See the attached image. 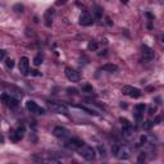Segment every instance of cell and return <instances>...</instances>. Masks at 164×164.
<instances>
[{"label":"cell","instance_id":"f1b7e54d","mask_svg":"<svg viewBox=\"0 0 164 164\" xmlns=\"http://www.w3.org/2000/svg\"><path fill=\"white\" fill-rule=\"evenodd\" d=\"M160 121H162V117H160V116H157V117H155V119H154V122H153V123H154V124H159Z\"/></svg>","mask_w":164,"mask_h":164},{"label":"cell","instance_id":"3957f363","mask_svg":"<svg viewBox=\"0 0 164 164\" xmlns=\"http://www.w3.org/2000/svg\"><path fill=\"white\" fill-rule=\"evenodd\" d=\"M131 154H132V150H131L128 146H118V150H117V153H116V157L121 160H126V159H130Z\"/></svg>","mask_w":164,"mask_h":164},{"label":"cell","instance_id":"7c38bea8","mask_svg":"<svg viewBox=\"0 0 164 164\" xmlns=\"http://www.w3.org/2000/svg\"><path fill=\"white\" fill-rule=\"evenodd\" d=\"M53 135L58 138H65L68 136V130L62 127V126H58V127H55L53 130Z\"/></svg>","mask_w":164,"mask_h":164},{"label":"cell","instance_id":"cb8c5ba5","mask_svg":"<svg viewBox=\"0 0 164 164\" xmlns=\"http://www.w3.org/2000/svg\"><path fill=\"white\" fill-rule=\"evenodd\" d=\"M97 150L100 151V155H101L103 158L106 157V149H105V146H101V145H99V146H97Z\"/></svg>","mask_w":164,"mask_h":164},{"label":"cell","instance_id":"7402d4cb","mask_svg":"<svg viewBox=\"0 0 164 164\" xmlns=\"http://www.w3.org/2000/svg\"><path fill=\"white\" fill-rule=\"evenodd\" d=\"M142 117H144V113L135 110V113H133V118H135L136 121H141V119H142Z\"/></svg>","mask_w":164,"mask_h":164},{"label":"cell","instance_id":"4dcf8cb0","mask_svg":"<svg viewBox=\"0 0 164 164\" xmlns=\"http://www.w3.org/2000/svg\"><path fill=\"white\" fill-rule=\"evenodd\" d=\"M145 15H146V17H147V18H149V19H150V21H154V15H153V14H151V13L146 12V13H145Z\"/></svg>","mask_w":164,"mask_h":164},{"label":"cell","instance_id":"5bb4252c","mask_svg":"<svg viewBox=\"0 0 164 164\" xmlns=\"http://www.w3.org/2000/svg\"><path fill=\"white\" fill-rule=\"evenodd\" d=\"M24 133H26V128H24V126H19V127L15 130L14 135H13V140L14 141H19L23 138Z\"/></svg>","mask_w":164,"mask_h":164},{"label":"cell","instance_id":"6da1fadb","mask_svg":"<svg viewBox=\"0 0 164 164\" xmlns=\"http://www.w3.org/2000/svg\"><path fill=\"white\" fill-rule=\"evenodd\" d=\"M78 153H80V155L82 158H83L85 160H87V162H92V160L95 159V150L92 149L91 146H89V145L83 144L80 149L77 150Z\"/></svg>","mask_w":164,"mask_h":164},{"label":"cell","instance_id":"484cf974","mask_svg":"<svg viewBox=\"0 0 164 164\" xmlns=\"http://www.w3.org/2000/svg\"><path fill=\"white\" fill-rule=\"evenodd\" d=\"M5 64H7V67H8V68H10V69H12V68L14 67V62H13L12 59H7V62H5Z\"/></svg>","mask_w":164,"mask_h":164},{"label":"cell","instance_id":"ffe728a7","mask_svg":"<svg viewBox=\"0 0 164 164\" xmlns=\"http://www.w3.org/2000/svg\"><path fill=\"white\" fill-rule=\"evenodd\" d=\"M23 9H24V7L22 4H19V3H18V4H15L14 7H13V10H14V12H17V13H22V12H23Z\"/></svg>","mask_w":164,"mask_h":164},{"label":"cell","instance_id":"8d00e7d4","mask_svg":"<svg viewBox=\"0 0 164 164\" xmlns=\"http://www.w3.org/2000/svg\"><path fill=\"white\" fill-rule=\"evenodd\" d=\"M121 1L123 3V4H127V3H128V0H121Z\"/></svg>","mask_w":164,"mask_h":164},{"label":"cell","instance_id":"8fae6325","mask_svg":"<svg viewBox=\"0 0 164 164\" xmlns=\"http://www.w3.org/2000/svg\"><path fill=\"white\" fill-rule=\"evenodd\" d=\"M94 23V18L91 17L89 12H82L80 15V24L81 26H90Z\"/></svg>","mask_w":164,"mask_h":164},{"label":"cell","instance_id":"9a60e30c","mask_svg":"<svg viewBox=\"0 0 164 164\" xmlns=\"http://www.w3.org/2000/svg\"><path fill=\"white\" fill-rule=\"evenodd\" d=\"M122 135L124 136V137L130 138L131 135H132V124L123 126V127H122Z\"/></svg>","mask_w":164,"mask_h":164},{"label":"cell","instance_id":"277c9868","mask_svg":"<svg viewBox=\"0 0 164 164\" xmlns=\"http://www.w3.org/2000/svg\"><path fill=\"white\" fill-rule=\"evenodd\" d=\"M0 99H1V101L5 104L7 106H9V108H17L18 106V99H15V97H13L12 95H8V94H3L1 96H0Z\"/></svg>","mask_w":164,"mask_h":164},{"label":"cell","instance_id":"74e56055","mask_svg":"<svg viewBox=\"0 0 164 164\" xmlns=\"http://www.w3.org/2000/svg\"><path fill=\"white\" fill-rule=\"evenodd\" d=\"M0 142H3V137H1V136H0Z\"/></svg>","mask_w":164,"mask_h":164},{"label":"cell","instance_id":"4fadbf2b","mask_svg":"<svg viewBox=\"0 0 164 164\" xmlns=\"http://www.w3.org/2000/svg\"><path fill=\"white\" fill-rule=\"evenodd\" d=\"M53 14H54V9H48L44 14V21H45V26L46 27H51L53 24Z\"/></svg>","mask_w":164,"mask_h":164},{"label":"cell","instance_id":"52a82bcc","mask_svg":"<svg viewBox=\"0 0 164 164\" xmlns=\"http://www.w3.org/2000/svg\"><path fill=\"white\" fill-rule=\"evenodd\" d=\"M141 53H142V56H144V60L146 62H151L154 59V51H153L151 48H149L147 45H142L141 46Z\"/></svg>","mask_w":164,"mask_h":164},{"label":"cell","instance_id":"d6986e66","mask_svg":"<svg viewBox=\"0 0 164 164\" xmlns=\"http://www.w3.org/2000/svg\"><path fill=\"white\" fill-rule=\"evenodd\" d=\"M94 14H95V17L96 18H101V15H103V9L100 7H95V10H94Z\"/></svg>","mask_w":164,"mask_h":164},{"label":"cell","instance_id":"1f68e13d","mask_svg":"<svg viewBox=\"0 0 164 164\" xmlns=\"http://www.w3.org/2000/svg\"><path fill=\"white\" fill-rule=\"evenodd\" d=\"M153 124H154V123H153V122L147 121V122H146V124H145V128H150V127H151Z\"/></svg>","mask_w":164,"mask_h":164},{"label":"cell","instance_id":"7a4b0ae2","mask_svg":"<svg viewBox=\"0 0 164 164\" xmlns=\"http://www.w3.org/2000/svg\"><path fill=\"white\" fill-rule=\"evenodd\" d=\"M48 106L50 110H53L54 113H58V114H64V116H68L69 110L68 108L62 103H55V101H48Z\"/></svg>","mask_w":164,"mask_h":164},{"label":"cell","instance_id":"e575fe53","mask_svg":"<svg viewBox=\"0 0 164 164\" xmlns=\"http://www.w3.org/2000/svg\"><path fill=\"white\" fill-rule=\"evenodd\" d=\"M121 108H127V104H124V103H121Z\"/></svg>","mask_w":164,"mask_h":164},{"label":"cell","instance_id":"9c48e42d","mask_svg":"<svg viewBox=\"0 0 164 164\" xmlns=\"http://www.w3.org/2000/svg\"><path fill=\"white\" fill-rule=\"evenodd\" d=\"M83 144L85 142L82 140H80V138H69V140L65 142V147H68V149H71V150H78Z\"/></svg>","mask_w":164,"mask_h":164},{"label":"cell","instance_id":"44dd1931","mask_svg":"<svg viewBox=\"0 0 164 164\" xmlns=\"http://www.w3.org/2000/svg\"><path fill=\"white\" fill-rule=\"evenodd\" d=\"M41 63H42V56H41L40 54H39V55L35 56V59H34V64L36 65V67H39Z\"/></svg>","mask_w":164,"mask_h":164},{"label":"cell","instance_id":"ac0fdd59","mask_svg":"<svg viewBox=\"0 0 164 164\" xmlns=\"http://www.w3.org/2000/svg\"><path fill=\"white\" fill-rule=\"evenodd\" d=\"M78 109H82V110H85L87 114H92V116H97V113L95 110H92V109H89V108H86V106H83V105H76Z\"/></svg>","mask_w":164,"mask_h":164},{"label":"cell","instance_id":"d6a6232c","mask_svg":"<svg viewBox=\"0 0 164 164\" xmlns=\"http://www.w3.org/2000/svg\"><path fill=\"white\" fill-rule=\"evenodd\" d=\"M106 24H108V26H112V24H113V22H112L110 18H108V17H106Z\"/></svg>","mask_w":164,"mask_h":164},{"label":"cell","instance_id":"d4e9b609","mask_svg":"<svg viewBox=\"0 0 164 164\" xmlns=\"http://www.w3.org/2000/svg\"><path fill=\"white\" fill-rule=\"evenodd\" d=\"M82 91L83 92H92L94 89H92V86H90V85H86V86L82 87Z\"/></svg>","mask_w":164,"mask_h":164},{"label":"cell","instance_id":"5b68a950","mask_svg":"<svg viewBox=\"0 0 164 164\" xmlns=\"http://www.w3.org/2000/svg\"><path fill=\"white\" fill-rule=\"evenodd\" d=\"M122 92L124 95H128V96L132 97V99H137V97L141 96V91H140V90L136 89V87H132V86H123Z\"/></svg>","mask_w":164,"mask_h":164},{"label":"cell","instance_id":"e0dca14e","mask_svg":"<svg viewBox=\"0 0 164 164\" xmlns=\"http://www.w3.org/2000/svg\"><path fill=\"white\" fill-rule=\"evenodd\" d=\"M97 46H99V45H97L96 41L91 40V41L89 42V45H87V49H89L90 51H96V50H97Z\"/></svg>","mask_w":164,"mask_h":164},{"label":"cell","instance_id":"836d02e7","mask_svg":"<svg viewBox=\"0 0 164 164\" xmlns=\"http://www.w3.org/2000/svg\"><path fill=\"white\" fill-rule=\"evenodd\" d=\"M145 160V155H140V158H138V162H142Z\"/></svg>","mask_w":164,"mask_h":164},{"label":"cell","instance_id":"603a6c76","mask_svg":"<svg viewBox=\"0 0 164 164\" xmlns=\"http://www.w3.org/2000/svg\"><path fill=\"white\" fill-rule=\"evenodd\" d=\"M145 109H146V105H145V104H137V105L135 106V110L141 112V113H144Z\"/></svg>","mask_w":164,"mask_h":164},{"label":"cell","instance_id":"8992f818","mask_svg":"<svg viewBox=\"0 0 164 164\" xmlns=\"http://www.w3.org/2000/svg\"><path fill=\"white\" fill-rule=\"evenodd\" d=\"M65 76H67V78H68V80H69L71 82H78V81L81 80L80 73H78L76 69L71 68V67H67V68H65Z\"/></svg>","mask_w":164,"mask_h":164},{"label":"cell","instance_id":"ba28073f","mask_svg":"<svg viewBox=\"0 0 164 164\" xmlns=\"http://www.w3.org/2000/svg\"><path fill=\"white\" fill-rule=\"evenodd\" d=\"M30 59L27 56H22L19 60V72L23 76H27L30 72Z\"/></svg>","mask_w":164,"mask_h":164},{"label":"cell","instance_id":"30bf717a","mask_svg":"<svg viewBox=\"0 0 164 164\" xmlns=\"http://www.w3.org/2000/svg\"><path fill=\"white\" fill-rule=\"evenodd\" d=\"M26 106L27 109H28L31 113H37V114H45V109L40 108L39 105H37L35 101H32V100H28V101L26 103Z\"/></svg>","mask_w":164,"mask_h":164},{"label":"cell","instance_id":"4316f807","mask_svg":"<svg viewBox=\"0 0 164 164\" xmlns=\"http://www.w3.org/2000/svg\"><path fill=\"white\" fill-rule=\"evenodd\" d=\"M67 91H68V94H77V89H75V87H68L67 89Z\"/></svg>","mask_w":164,"mask_h":164},{"label":"cell","instance_id":"d590c367","mask_svg":"<svg viewBox=\"0 0 164 164\" xmlns=\"http://www.w3.org/2000/svg\"><path fill=\"white\" fill-rule=\"evenodd\" d=\"M68 0H59V3H62V4H64V3H67Z\"/></svg>","mask_w":164,"mask_h":164},{"label":"cell","instance_id":"83f0119b","mask_svg":"<svg viewBox=\"0 0 164 164\" xmlns=\"http://www.w3.org/2000/svg\"><path fill=\"white\" fill-rule=\"evenodd\" d=\"M155 112H157V106H150V108H149V114H150V116H153Z\"/></svg>","mask_w":164,"mask_h":164},{"label":"cell","instance_id":"2e32d148","mask_svg":"<svg viewBox=\"0 0 164 164\" xmlns=\"http://www.w3.org/2000/svg\"><path fill=\"white\" fill-rule=\"evenodd\" d=\"M101 69H103V71H105V72H110V73H113V72H117V71H118V67H117L116 64H104Z\"/></svg>","mask_w":164,"mask_h":164},{"label":"cell","instance_id":"f546056e","mask_svg":"<svg viewBox=\"0 0 164 164\" xmlns=\"http://www.w3.org/2000/svg\"><path fill=\"white\" fill-rule=\"evenodd\" d=\"M5 55H7V53H5V50H3V49H0V60H3V59L5 58Z\"/></svg>","mask_w":164,"mask_h":164}]
</instances>
